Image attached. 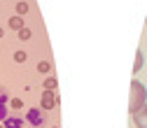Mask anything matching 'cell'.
<instances>
[{
	"mask_svg": "<svg viewBox=\"0 0 147 128\" xmlns=\"http://www.w3.org/2000/svg\"><path fill=\"white\" fill-rule=\"evenodd\" d=\"M30 121H33V123H40V121H42V117L38 114V109H33V112H30Z\"/></svg>",
	"mask_w": 147,
	"mask_h": 128,
	"instance_id": "6da1fadb",
	"label": "cell"
}]
</instances>
